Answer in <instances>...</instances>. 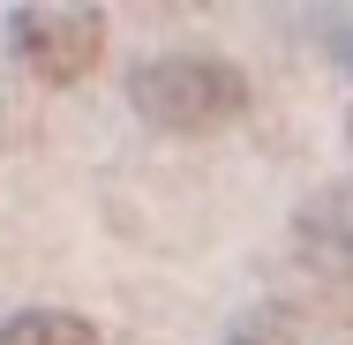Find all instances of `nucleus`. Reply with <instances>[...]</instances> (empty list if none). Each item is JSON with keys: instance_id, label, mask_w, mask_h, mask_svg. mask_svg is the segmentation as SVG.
<instances>
[{"instance_id": "1", "label": "nucleus", "mask_w": 353, "mask_h": 345, "mask_svg": "<svg viewBox=\"0 0 353 345\" xmlns=\"http://www.w3.org/2000/svg\"><path fill=\"white\" fill-rule=\"evenodd\" d=\"M128 98L150 128L165 136H203V128H225L248 113V83L225 61H203V53H165V61H143L128 75Z\"/></svg>"}, {"instance_id": "3", "label": "nucleus", "mask_w": 353, "mask_h": 345, "mask_svg": "<svg viewBox=\"0 0 353 345\" xmlns=\"http://www.w3.org/2000/svg\"><path fill=\"white\" fill-rule=\"evenodd\" d=\"M0 345H98V331L68 308H30V315L0 323Z\"/></svg>"}, {"instance_id": "2", "label": "nucleus", "mask_w": 353, "mask_h": 345, "mask_svg": "<svg viewBox=\"0 0 353 345\" xmlns=\"http://www.w3.org/2000/svg\"><path fill=\"white\" fill-rule=\"evenodd\" d=\"M8 45L15 61L46 83H75L98 68L105 53V15L98 8H15L8 15Z\"/></svg>"}]
</instances>
